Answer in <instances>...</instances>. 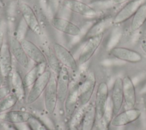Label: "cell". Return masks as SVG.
Instances as JSON below:
<instances>
[{"mask_svg": "<svg viewBox=\"0 0 146 130\" xmlns=\"http://www.w3.org/2000/svg\"><path fill=\"white\" fill-rule=\"evenodd\" d=\"M9 1H15V0H8Z\"/></svg>", "mask_w": 146, "mask_h": 130, "instance_id": "74e56055", "label": "cell"}, {"mask_svg": "<svg viewBox=\"0 0 146 130\" xmlns=\"http://www.w3.org/2000/svg\"><path fill=\"white\" fill-rule=\"evenodd\" d=\"M30 113L22 110L9 111L4 114L3 120L13 124L27 123L33 116Z\"/></svg>", "mask_w": 146, "mask_h": 130, "instance_id": "ffe728a7", "label": "cell"}, {"mask_svg": "<svg viewBox=\"0 0 146 130\" xmlns=\"http://www.w3.org/2000/svg\"><path fill=\"white\" fill-rule=\"evenodd\" d=\"M4 38H5L4 31L0 29V52L1 51L2 48L4 43Z\"/></svg>", "mask_w": 146, "mask_h": 130, "instance_id": "4dcf8cb0", "label": "cell"}, {"mask_svg": "<svg viewBox=\"0 0 146 130\" xmlns=\"http://www.w3.org/2000/svg\"><path fill=\"white\" fill-rule=\"evenodd\" d=\"M63 104L66 115L68 117H71L79 104V85L74 84L70 87Z\"/></svg>", "mask_w": 146, "mask_h": 130, "instance_id": "ac0fdd59", "label": "cell"}, {"mask_svg": "<svg viewBox=\"0 0 146 130\" xmlns=\"http://www.w3.org/2000/svg\"><path fill=\"white\" fill-rule=\"evenodd\" d=\"M18 130H32L27 123L14 124Z\"/></svg>", "mask_w": 146, "mask_h": 130, "instance_id": "f546056e", "label": "cell"}, {"mask_svg": "<svg viewBox=\"0 0 146 130\" xmlns=\"http://www.w3.org/2000/svg\"><path fill=\"white\" fill-rule=\"evenodd\" d=\"M141 4L140 0H131L126 3L114 15L112 19V23L120 25L131 19Z\"/></svg>", "mask_w": 146, "mask_h": 130, "instance_id": "7c38bea8", "label": "cell"}, {"mask_svg": "<svg viewBox=\"0 0 146 130\" xmlns=\"http://www.w3.org/2000/svg\"><path fill=\"white\" fill-rule=\"evenodd\" d=\"M18 99L14 94H10L0 100V114L10 111L17 103Z\"/></svg>", "mask_w": 146, "mask_h": 130, "instance_id": "d4e9b609", "label": "cell"}, {"mask_svg": "<svg viewBox=\"0 0 146 130\" xmlns=\"http://www.w3.org/2000/svg\"><path fill=\"white\" fill-rule=\"evenodd\" d=\"M141 112L136 108L126 109L115 115L111 121V125L115 127L127 125L137 120L141 116Z\"/></svg>", "mask_w": 146, "mask_h": 130, "instance_id": "8fae6325", "label": "cell"}, {"mask_svg": "<svg viewBox=\"0 0 146 130\" xmlns=\"http://www.w3.org/2000/svg\"><path fill=\"white\" fill-rule=\"evenodd\" d=\"M56 130H66V129L65 125L63 124L60 123V124H59L56 127Z\"/></svg>", "mask_w": 146, "mask_h": 130, "instance_id": "836d02e7", "label": "cell"}, {"mask_svg": "<svg viewBox=\"0 0 146 130\" xmlns=\"http://www.w3.org/2000/svg\"><path fill=\"white\" fill-rule=\"evenodd\" d=\"M140 93L141 94H146V84L141 89Z\"/></svg>", "mask_w": 146, "mask_h": 130, "instance_id": "e575fe53", "label": "cell"}, {"mask_svg": "<svg viewBox=\"0 0 146 130\" xmlns=\"http://www.w3.org/2000/svg\"><path fill=\"white\" fill-rule=\"evenodd\" d=\"M109 54L118 60L132 64L140 63L143 60V56L139 52L125 47H113Z\"/></svg>", "mask_w": 146, "mask_h": 130, "instance_id": "8992f818", "label": "cell"}, {"mask_svg": "<svg viewBox=\"0 0 146 130\" xmlns=\"http://www.w3.org/2000/svg\"><path fill=\"white\" fill-rule=\"evenodd\" d=\"M146 22V3H141L132 17L130 24L131 30L133 32L139 30Z\"/></svg>", "mask_w": 146, "mask_h": 130, "instance_id": "44dd1931", "label": "cell"}, {"mask_svg": "<svg viewBox=\"0 0 146 130\" xmlns=\"http://www.w3.org/2000/svg\"><path fill=\"white\" fill-rule=\"evenodd\" d=\"M51 23L54 29L67 35L77 36L81 33L79 26L67 19L55 17L51 19Z\"/></svg>", "mask_w": 146, "mask_h": 130, "instance_id": "9a60e30c", "label": "cell"}, {"mask_svg": "<svg viewBox=\"0 0 146 130\" xmlns=\"http://www.w3.org/2000/svg\"><path fill=\"white\" fill-rule=\"evenodd\" d=\"M9 47L12 55L18 63L23 68L27 69L29 67L30 60L21 41L15 36H10L9 39Z\"/></svg>", "mask_w": 146, "mask_h": 130, "instance_id": "4fadbf2b", "label": "cell"}, {"mask_svg": "<svg viewBox=\"0 0 146 130\" xmlns=\"http://www.w3.org/2000/svg\"><path fill=\"white\" fill-rule=\"evenodd\" d=\"M4 78L2 76H0V87L3 86V84L4 83Z\"/></svg>", "mask_w": 146, "mask_h": 130, "instance_id": "d590c367", "label": "cell"}, {"mask_svg": "<svg viewBox=\"0 0 146 130\" xmlns=\"http://www.w3.org/2000/svg\"><path fill=\"white\" fill-rule=\"evenodd\" d=\"M11 93V90L9 87L2 86L0 87V100Z\"/></svg>", "mask_w": 146, "mask_h": 130, "instance_id": "83f0119b", "label": "cell"}, {"mask_svg": "<svg viewBox=\"0 0 146 130\" xmlns=\"http://www.w3.org/2000/svg\"><path fill=\"white\" fill-rule=\"evenodd\" d=\"M96 121L97 119L95 105L88 104L81 122L82 130H93Z\"/></svg>", "mask_w": 146, "mask_h": 130, "instance_id": "7402d4cb", "label": "cell"}, {"mask_svg": "<svg viewBox=\"0 0 146 130\" xmlns=\"http://www.w3.org/2000/svg\"><path fill=\"white\" fill-rule=\"evenodd\" d=\"M63 1H64V0H63Z\"/></svg>", "mask_w": 146, "mask_h": 130, "instance_id": "f35d334b", "label": "cell"}, {"mask_svg": "<svg viewBox=\"0 0 146 130\" xmlns=\"http://www.w3.org/2000/svg\"><path fill=\"white\" fill-rule=\"evenodd\" d=\"M87 105L80 106V107L75 112V113L71 117V120L70 122L71 126L78 127L80 124H81Z\"/></svg>", "mask_w": 146, "mask_h": 130, "instance_id": "484cf974", "label": "cell"}, {"mask_svg": "<svg viewBox=\"0 0 146 130\" xmlns=\"http://www.w3.org/2000/svg\"><path fill=\"white\" fill-rule=\"evenodd\" d=\"M131 0H112V2L115 5H121L126 3Z\"/></svg>", "mask_w": 146, "mask_h": 130, "instance_id": "1f68e13d", "label": "cell"}, {"mask_svg": "<svg viewBox=\"0 0 146 130\" xmlns=\"http://www.w3.org/2000/svg\"><path fill=\"white\" fill-rule=\"evenodd\" d=\"M142 51L146 54V40H143L140 44Z\"/></svg>", "mask_w": 146, "mask_h": 130, "instance_id": "d6a6232c", "label": "cell"}, {"mask_svg": "<svg viewBox=\"0 0 146 130\" xmlns=\"http://www.w3.org/2000/svg\"><path fill=\"white\" fill-rule=\"evenodd\" d=\"M20 41L29 58L35 62L36 64L47 63L46 55L35 43L26 38Z\"/></svg>", "mask_w": 146, "mask_h": 130, "instance_id": "5bb4252c", "label": "cell"}, {"mask_svg": "<svg viewBox=\"0 0 146 130\" xmlns=\"http://www.w3.org/2000/svg\"><path fill=\"white\" fill-rule=\"evenodd\" d=\"M110 101L112 107L113 116L119 113L124 104L123 78L117 77L112 84Z\"/></svg>", "mask_w": 146, "mask_h": 130, "instance_id": "30bf717a", "label": "cell"}, {"mask_svg": "<svg viewBox=\"0 0 146 130\" xmlns=\"http://www.w3.org/2000/svg\"><path fill=\"white\" fill-rule=\"evenodd\" d=\"M56 83L58 101L60 103H64L71 87V79L69 69L66 67L62 66L57 74Z\"/></svg>", "mask_w": 146, "mask_h": 130, "instance_id": "9c48e42d", "label": "cell"}, {"mask_svg": "<svg viewBox=\"0 0 146 130\" xmlns=\"http://www.w3.org/2000/svg\"><path fill=\"white\" fill-rule=\"evenodd\" d=\"M109 101V88L106 82H100L97 87L95 108L97 121L102 119L105 113Z\"/></svg>", "mask_w": 146, "mask_h": 130, "instance_id": "277c9868", "label": "cell"}, {"mask_svg": "<svg viewBox=\"0 0 146 130\" xmlns=\"http://www.w3.org/2000/svg\"><path fill=\"white\" fill-rule=\"evenodd\" d=\"M124 103L127 109L134 108L136 103L137 96L135 84L132 79L128 75L123 78Z\"/></svg>", "mask_w": 146, "mask_h": 130, "instance_id": "e0dca14e", "label": "cell"}, {"mask_svg": "<svg viewBox=\"0 0 146 130\" xmlns=\"http://www.w3.org/2000/svg\"><path fill=\"white\" fill-rule=\"evenodd\" d=\"M70 130H79L78 128V127L76 126H71L70 127Z\"/></svg>", "mask_w": 146, "mask_h": 130, "instance_id": "8d00e7d4", "label": "cell"}, {"mask_svg": "<svg viewBox=\"0 0 146 130\" xmlns=\"http://www.w3.org/2000/svg\"><path fill=\"white\" fill-rule=\"evenodd\" d=\"M96 80L94 72H90L79 85V101L80 106L89 104L96 87Z\"/></svg>", "mask_w": 146, "mask_h": 130, "instance_id": "3957f363", "label": "cell"}, {"mask_svg": "<svg viewBox=\"0 0 146 130\" xmlns=\"http://www.w3.org/2000/svg\"><path fill=\"white\" fill-rule=\"evenodd\" d=\"M27 123L32 130H50L41 120L34 116L31 117Z\"/></svg>", "mask_w": 146, "mask_h": 130, "instance_id": "4316f807", "label": "cell"}, {"mask_svg": "<svg viewBox=\"0 0 146 130\" xmlns=\"http://www.w3.org/2000/svg\"><path fill=\"white\" fill-rule=\"evenodd\" d=\"M53 52L62 66L72 71L77 70L78 62L72 53L66 47L60 43H54Z\"/></svg>", "mask_w": 146, "mask_h": 130, "instance_id": "52a82bcc", "label": "cell"}, {"mask_svg": "<svg viewBox=\"0 0 146 130\" xmlns=\"http://www.w3.org/2000/svg\"><path fill=\"white\" fill-rule=\"evenodd\" d=\"M19 10L27 27L37 35L40 36L42 34V28L37 17L31 6L27 3H22L19 5Z\"/></svg>", "mask_w": 146, "mask_h": 130, "instance_id": "ba28073f", "label": "cell"}, {"mask_svg": "<svg viewBox=\"0 0 146 130\" xmlns=\"http://www.w3.org/2000/svg\"><path fill=\"white\" fill-rule=\"evenodd\" d=\"M52 75V74L51 71L46 70L39 75L38 78L31 87L30 91L26 97L27 104H32L38 99L44 92Z\"/></svg>", "mask_w": 146, "mask_h": 130, "instance_id": "7a4b0ae2", "label": "cell"}, {"mask_svg": "<svg viewBox=\"0 0 146 130\" xmlns=\"http://www.w3.org/2000/svg\"><path fill=\"white\" fill-rule=\"evenodd\" d=\"M12 54L9 44L4 42L0 52V72L3 78L9 77L13 71Z\"/></svg>", "mask_w": 146, "mask_h": 130, "instance_id": "d6986e66", "label": "cell"}, {"mask_svg": "<svg viewBox=\"0 0 146 130\" xmlns=\"http://www.w3.org/2000/svg\"><path fill=\"white\" fill-rule=\"evenodd\" d=\"M2 127L3 129V130H18L17 128L15 127L14 124H13L11 123L4 121L1 124Z\"/></svg>", "mask_w": 146, "mask_h": 130, "instance_id": "f1b7e54d", "label": "cell"}, {"mask_svg": "<svg viewBox=\"0 0 146 130\" xmlns=\"http://www.w3.org/2000/svg\"><path fill=\"white\" fill-rule=\"evenodd\" d=\"M64 5L68 10L82 16L93 17L97 15L93 7L79 0H64Z\"/></svg>", "mask_w": 146, "mask_h": 130, "instance_id": "2e32d148", "label": "cell"}, {"mask_svg": "<svg viewBox=\"0 0 146 130\" xmlns=\"http://www.w3.org/2000/svg\"><path fill=\"white\" fill-rule=\"evenodd\" d=\"M104 31L86 39L78 56V60L80 64H84L90 60L103 42Z\"/></svg>", "mask_w": 146, "mask_h": 130, "instance_id": "6da1fadb", "label": "cell"}, {"mask_svg": "<svg viewBox=\"0 0 146 130\" xmlns=\"http://www.w3.org/2000/svg\"><path fill=\"white\" fill-rule=\"evenodd\" d=\"M11 75V83L14 91V94L17 96L18 100H22L25 95V87L23 78H22L19 72L13 70Z\"/></svg>", "mask_w": 146, "mask_h": 130, "instance_id": "603a6c76", "label": "cell"}, {"mask_svg": "<svg viewBox=\"0 0 146 130\" xmlns=\"http://www.w3.org/2000/svg\"><path fill=\"white\" fill-rule=\"evenodd\" d=\"M58 101L56 78L52 75L44 92V103L45 109L50 114H53L56 109Z\"/></svg>", "mask_w": 146, "mask_h": 130, "instance_id": "5b68a950", "label": "cell"}, {"mask_svg": "<svg viewBox=\"0 0 146 130\" xmlns=\"http://www.w3.org/2000/svg\"><path fill=\"white\" fill-rule=\"evenodd\" d=\"M45 65L46 64H36L26 74L23 78L24 85L26 88L31 87L39 75L46 70L43 68Z\"/></svg>", "mask_w": 146, "mask_h": 130, "instance_id": "cb8c5ba5", "label": "cell"}]
</instances>
